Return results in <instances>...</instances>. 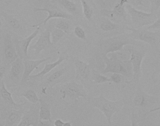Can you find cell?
<instances>
[{"instance_id": "cell-1", "label": "cell", "mask_w": 160, "mask_h": 126, "mask_svg": "<svg viewBox=\"0 0 160 126\" xmlns=\"http://www.w3.org/2000/svg\"><path fill=\"white\" fill-rule=\"evenodd\" d=\"M124 106L130 114L131 125L137 126L147 118L151 111L155 106H160V99L146 93L139 85L136 84L131 95L124 99Z\"/></svg>"}, {"instance_id": "cell-2", "label": "cell", "mask_w": 160, "mask_h": 126, "mask_svg": "<svg viewBox=\"0 0 160 126\" xmlns=\"http://www.w3.org/2000/svg\"><path fill=\"white\" fill-rule=\"evenodd\" d=\"M110 57L107 56L102 57L105 68L101 72L102 74L116 73L124 76L129 84L133 76L132 66L130 60H124L122 58V54L118 52L111 53Z\"/></svg>"}, {"instance_id": "cell-3", "label": "cell", "mask_w": 160, "mask_h": 126, "mask_svg": "<svg viewBox=\"0 0 160 126\" xmlns=\"http://www.w3.org/2000/svg\"><path fill=\"white\" fill-rule=\"evenodd\" d=\"M93 107L100 110L105 117L108 125H112V118L116 113H118L124 107L123 99L117 101L107 99L103 95L92 97L89 100Z\"/></svg>"}, {"instance_id": "cell-4", "label": "cell", "mask_w": 160, "mask_h": 126, "mask_svg": "<svg viewBox=\"0 0 160 126\" xmlns=\"http://www.w3.org/2000/svg\"><path fill=\"white\" fill-rule=\"evenodd\" d=\"M136 41L132 39L129 33H123L102 40L99 47L102 56L121 51L126 46L134 44Z\"/></svg>"}, {"instance_id": "cell-5", "label": "cell", "mask_w": 160, "mask_h": 126, "mask_svg": "<svg viewBox=\"0 0 160 126\" xmlns=\"http://www.w3.org/2000/svg\"><path fill=\"white\" fill-rule=\"evenodd\" d=\"M126 50L130 53V61L132 66L133 76L129 84H138L141 75V65L148 49L144 46L137 45L136 43L128 45Z\"/></svg>"}, {"instance_id": "cell-6", "label": "cell", "mask_w": 160, "mask_h": 126, "mask_svg": "<svg viewBox=\"0 0 160 126\" xmlns=\"http://www.w3.org/2000/svg\"><path fill=\"white\" fill-rule=\"evenodd\" d=\"M126 11L131 17L132 27L141 28L153 24L158 18L156 13L146 12L137 10L134 7L128 4L126 5Z\"/></svg>"}, {"instance_id": "cell-7", "label": "cell", "mask_w": 160, "mask_h": 126, "mask_svg": "<svg viewBox=\"0 0 160 126\" xmlns=\"http://www.w3.org/2000/svg\"><path fill=\"white\" fill-rule=\"evenodd\" d=\"M129 34L135 41L148 44L152 48H156L160 44V31H151L146 28L135 29L129 27Z\"/></svg>"}, {"instance_id": "cell-8", "label": "cell", "mask_w": 160, "mask_h": 126, "mask_svg": "<svg viewBox=\"0 0 160 126\" xmlns=\"http://www.w3.org/2000/svg\"><path fill=\"white\" fill-rule=\"evenodd\" d=\"M60 93L62 99L65 101L77 102L80 98L87 99L88 94L84 86L75 82L63 84L61 87Z\"/></svg>"}, {"instance_id": "cell-9", "label": "cell", "mask_w": 160, "mask_h": 126, "mask_svg": "<svg viewBox=\"0 0 160 126\" xmlns=\"http://www.w3.org/2000/svg\"><path fill=\"white\" fill-rule=\"evenodd\" d=\"M128 3V0H119L118 2L114 6L113 10L108 11L103 10L102 11L103 16L108 17L114 22L117 23L121 21L127 22V11L126 5Z\"/></svg>"}, {"instance_id": "cell-10", "label": "cell", "mask_w": 160, "mask_h": 126, "mask_svg": "<svg viewBox=\"0 0 160 126\" xmlns=\"http://www.w3.org/2000/svg\"><path fill=\"white\" fill-rule=\"evenodd\" d=\"M99 28L103 32H114L117 35L125 33L126 31H129V27L116 23L108 17L103 16L100 20Z\"/></svg>"}, {"instance_id": "cell-11", "label": "cell", "mask_w": 160, "mask_h": 126, "mask_svg": "<svg viewBox=\"0 0 160 126\" xmlns=\"http://www.w3.org/2000/svg\"><path fill=\"white\" fill-rule=\"evenodd\" d=\"M40 29V27H38L28 37L21 41H16L15 47L18 55V57L23 60L29 59L30 57L28 54V50L30 44L31 43L32 41L39 34Z\"/></svg>"}, {"instance_id": "cell-12", "label": "cell", "mask_w": 160, "mask_h": 126, "mask_svg": "<svg viewBox=\"0 0 160 126\" xmlns=\"http://www.w3.org/2000/svg\"><path fill=\"white\" fill-rule=\"evenodd\" d=\"M3 54L7 64H11L18 57L16 48L12 41V36L6 34L3 41Z\"/></svg>"}, {"instance_id": "cell-13", "label": "cell", "mask_w": 160, "mask_h": 126, "mask_svg": "<svg viewBox=\"0 0 160 126\" xmlns=\"http://www.w3.org/2000/svg\"><path fill=\"white\" fill-rule=\"evenodd\" d=\"M52 45L51 39V32L48 29L43 32L36 42L30 48L35 51V55H38L42 51L50 48Z\"/></svg>"}, {"instance_id": "cell-14", "label": "cell", "mask_w": 160, "mask_h": 126, "mask_svg": "<svg viewBox=\"0 0 160 126\" xmlns=\"http://www.w3.org/2000/svg\"><path fill=\"white\" fill-rule=\"evenodd\" d=\"M39 106H32L28 112L24 113L18 126H38L39 120Z\"/></svg>"}, {"instance_id": "cell-15", "label": "cell", "mask_w": 160, "mask_h": 126, "mask_svg": "<svg viewBox=\"0 0 160 126\" xmlns=\"http://www.w3.org/2000/svg\"><path fill=\"white\" fill-rule=\"evenodd\" d=\"M73 61L75 68L76 78L82 81L88 79L91 75L90 65L78 57H75Z\"/></svg>"}, {"instance_id": "cell-16", "label": "cell", "mask_w": 160, "mask_h": 126, "mask_svg": "<svg viewBox=\"0 0 160 126\" xmlns=\"http://www.w3.org/2000/svg\"><path fill=\"white\" fill-rule=\"evenodd\" d=\"M68 56L67 53L63 52L61 55L58 59L55 62L51 63L46 64L45 65L44 68L39 73L34 75H30L28 80L32 81H37L44 76L45 75L50 72L52 70L55 69L57 66L61 64L63 61L68 59Z\"/></svg>"}, {"instance_id": "cell-17", "label": "cell", "mask_w": 160, "mask_h": 126, "mask_svg": "<svg viewBox=\"0 0 160 126\" xmlns=\"http://www.w3.org/2000/svg\"><path fill=\"white\" fill-rule=\"evenodd\" d=\"M24 112L21 109L10 108L4 112V124L5 126H15L20 123L24 115Z\"/></svg>"}, {"instance_id": "cell-18", "label": "cell", "mask_w": 160, "mask_h": 126, "mask_svg": "<svg viewBox=\"0 0 160 126\" xmlns=\"http://www.w3.org/2000/svg\"><path fill=\"white\" fill-rule=\"evenodd\" d=\"M50 57L45 58L40 60L27 59L24 61V71L22 76V80L21 81V84H24L28 80L29 77L31 75V74L34 70L35 69H37L38 66L42 63L45 61L51 59Z\"/></svg>"}, {"instance_id": "cell-19", "label": "cell", "mask_w": 160, "mask_h": 126, "mask_svg": "<svg viewBox=\"0 0 160 126\" xmlns=\"http://www.w3.org/2000/svg\"><path fill=\"white\" fill-rule=\"evenodd\" d=\"M24 61L18 57L14 62L11 64V70L9 71V78L13 82H17L20 80L24 71Z\"/></svg>"}, {"instance_id": "cell-20", "label": "cell", "mask_w": 160, "mask_h": 126, "mask_svg": "<svg viewBox=\"0 0 160 126\" xmlns=\"http://www.w3.org/2000/svg\"><path fill=\"white\" fill-rule=\"evenodd\" d=\"M33 11L34 12H46L48 13L47 17L45 19L44 21L43 22L44 26L46 25L47 23L52 18H60L71 20L73 18V17L71 14L62 12L60 10H51V9L45 8H34Z\"/></svg>"}, {"instance_id": "cell-21", "label": "cell", "mask_w": 160, "mask_h": 126, "mask_svg": "<svg viewBox=\"0 0 160 126\" xmlns=\"http://www.w3.org/2000/svg\"><path fill=\"white\" fill-rule=\"evenodd\" d=\"M0 94L2 99L5 104L10 107V108H14L16 109H21L26 103L21 104H17L15 102L12 97L11 92L8 91L5 86L4 81H1V89H0Z\"/></svg>"}, {"instance_id": "cell-22", "label": "cell", "mask_w": 160, "mask_h": 126, "mask_svg": "<svg viewBox=\"0 0 160 126\" xmlns=\"http://www.w3.org/2000/svg\"><path fill=\"white\" fill-rule=\"evenodd\" d=\"M2 16L8 26L15 31H21L23 29L22 24L18 20L16 16L9 15L6 13L2 12Z\"/></svg>"}, {"instance_id": "cell-23", "label": "cell", "mask_w": 160, "mask_h": 126, "mask_svg": "<svg viewBox=\"0 0 160 126\" xmlns=\"http://www.w3.org/2000/svg\"><path fill=\"white\" fill-rule=\"evenodd\" d=\"M39 103H40V112H39L40 120H49L52 123L50 105L42 99H40Z\"/></svg>"}, {"instance_id": "cell-24", "label": "cell", "mask_w": 160, "mask_h": 126, "mask_svg": "<svg viewBox=\"0 0 160 126\" xmlns=\"http://www.w3.org/2000/svg\"><path fill=\"white\" fill-rule=\"evenodd\" d=\"M69 67L68 66L62 68L61 70H57V71L53 73L50 75L47 78L45 82L46 85H51L53 83H57V81H58L59 79L65 74L66 73L68 72Z\"/></svg>"}, {"instance_id": "cell-25", "label": "cell", "mask_w": 160, "mask_h": 126, "mask_svg": "<svg viewBox=\"0 0 160 126\" xmlns=\"http://www.w3.org/2000/svg\"><path fill=\"white\" fill-rule=\"evenodd\" d=\"M58 2L70 13H75L77 11L76 4L70 0H58Z\"/></svg>"}, {"instance_id": "cell-26", "label": "cell", "mask_w": 160, "mask_h": 126, "mask_svg": "<svg viewBox=\"0 0 160 126\" xmlns=\"http://www.w3.org/2000/svg\"><path fill=\"white\" fill-rule=\"evenodd\" d=\"M83 14L88 21H90L93 15V10L90 7L86 0H80Z\"/></svg>"}, {"instance_id": "cell-27", "label": "cell", "mask_w": 160, "mask_h": 126, "mask_svg": "<svg viewBox=\"0 0 160 126\" xmlns=\"http://www.w3.org/2000/svg\"><path fill=\"white\" fill-rule=\"evenodd\" d=\"M22 96L25 97L28 101L32 104L37 103L39 102L40 100L38 95L33 90H28L22 94Z\"/></svg>"}, {"instance_id": "cell-28", "label": "cell", "mask_w": 160, "mask_h": 126, "mask_svg": "<svg viewBox=\"0 0 160 126\" xmlns=\"http://www.w3.org/2000/svg\"><path fill=\"white\" fill-rule=\"evenodd\" d=\"M92 80L95 84H102L111 82L110 78L97 72H94L92 74Z\"/></svg>"}, {"instance_id": "cell-29", "label": "cell", "mask_w": 160, "mask_h": 126, "mask_svg": "<svg viewBox=\"0 0 160 126\" xmlns=\"http://www.w3.org/2000/svg\"><path fill=\"white\" fill-rule=\"evenodd\" d=\"M66 34V33L59 29H54L51 32V39L53 44L58 43Z\"/></svg>"}, {"instance_id": "cell-30", "label": "cell", "mask_w": 160, "mask_h": 126, "mask_svg": "<svg viewBox=\"0 0 160 126\" xmlns=\"http://www.w3.org/2000/svg\"><path fill=\"white\" fill-rule=\"evenodd\" d=\"M109 78L111 80V83H115L117 85H119V84H121L124 80L127 81V80H126V78L119 74L114 73L111 75V76L109 77Z\"/></svg>"}, {"instance_id": "cell-31", "label": "cell", "mask_w": 160, "mask_h": 126, "mask_svg": "<svg viewBox=\"0 0 160 126\" xmlns=\"http://www.w3.org/2000/svg\"><path fill=\"white\" fill-rule=\"evenodd\" d=\"M56 28L61 30L64 32L66 34L69 33L70 30V26L69 23L63 20H60L57 23L56 25Z\"/></svg>"}, {"instance_id": "cell-32", "label": "cell", "mask_w": 160, "mask_h": 126, "mask_svg": "<svg viewBox=\"0 0 160 126\" xmlns=\"http://www.w3.org/2000/svg\"><path fill=\"white\" fill-rule=\"evenodd\" d=\"M75 35L79 39L86 41L87 40V36L84 30L79 26H77L75 27L74 30Z\"/></svg>"}, {"instance_id": "cell-33", "label": "cell", "mask_w": 160, "mask_h": 126, "mask_svg": "<svg viewBox=\"0 0 160 126\" xmlns=\"http://www.w3.org/2000/svg\"><path fill=\"white\" fill-rule=\"evenodd\" d=\"M150 4L151 12L156 13L160 8V0H148Z\"/></svg>"}, {"instance_id": "cell-34", "label": "cell", "mask_w": 160, "mask_h": 126, "mask_svg": "<svg viewBox=\"0 0 160 126\" xmlns=\"http://www.w3.org/2000/svg\"><path fill=\"white\" fill-rule=\"evenodd\" d=\"M146 29L152 31H160V16L158 17L157 20L152 25L146 27Z\"/></svg>"}, {"instance_id": "cell-35", "label": "cell", "mask_w": 160, "mask_h": 126, "mask_svg": "<svg viewBox=\"0 0 160 126\" xmlns=\"http://www.w3.org/2000/svg\"><path fill=\"white\" fill-rule=\"evenodd\" d=\"M128 3L134 7L145 6L144 0H128Z\"/></svg>"}, {"instance_id": "cell-36", "label": "cell", "mask_w": 160, "mask_h": 126, "mask_svg": "<svg viewBox=\"0 0 160 126\" xmlns=\"http://www.w3.org/2000/svg\"><path fill=\"white\" fill-rule=\"evenodd\" d=\"M6 68L4 65H2V64L1 66V69H0V80L1 81L2 80L4 75H5V73H6Z\"/></svg>"}, {"instance_id": "cell-37", "label": "cell", "mask_w": 160, "mask_h": 126, "mask_svg": "<svg viewBox=\"0 0 160 126\" xmlns=\"http://www.w3.org/2000/svg\"><path fill=\"white\" fill-rule=\"evenodd\" d=\"M52 122L49 120H39L38 126H51Z\"/></svg>"}, {"instance_id": "cell-38", "label": "cell", "mask_w": 160, "mask_h": 126, "mask_svg": "<svg viewBox=\"0 0 160 126\" xmlns=\"http://www.w3.org/2000/svg\"><path fill=\"white\" fill-rule=\"evenodd\" d=\"M64 122L60 119H57L54 121V126H63Z\"/></svg>"}, {"instance_id": "cell-39", "label": "cell", "mask_w": 160, "mask_h": 126, "mask_svg": "<svg viewBox=\"0 0 160 126\" xmlns=\"http://www.w3.org/2000/svg\"><path fill=\"white\" fill-rule=\"evenodd\" d=\"M3 2L6 4H9L12 2V0H1Z\"/></svg>"}, {"instance_id": "cell-40", "label": "cell", "mask_w": 160, "mask_h": 126, "mask_svg": "<svg viewBox=\"0 0 160 126\" xmlns=\"http://www.w3.org/2000/svg\"><path fill=\"white\" fill-rule=\"evenodd\" d=\"M160 110V106H158V107H156V108H154L151 111V113H152V112H156V111H158V110Z\"/></svg>"}, {"instance_id": "cell-41", "label": "cell", "mask_w": 160, "mask_h": 126, "mask_svg": "<svg viewBox=\"0 0 160 126\" xmlns=\"http://www.w3.org/2000/svg\"><path fill=\"white\" fill-rule=\"evenodd\" d=\"M72 123L70 122H64L63 126H72Z\"/></svg>"}, {"instance_id": "cell-42", "label": "cell", "mask_w": 160, "mask_h": 126, "mask_svg": "<svg viewBox=\"0 0 160 126\" xmlns=\"http://www.w3.org/2000/svg\"><path fill=\"white\" fill-rule=\"evenodd\" d=\"M158 78L160 80V72H159V75H158Z\"/></svg>"}]
</instances>
